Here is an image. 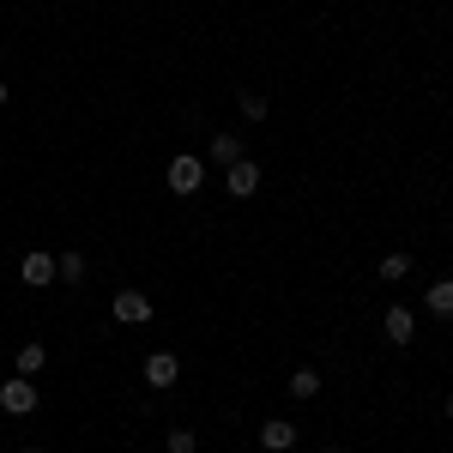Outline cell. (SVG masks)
<instances>
[{
	"mask_svg": "<svg viewBox=\"0 0 453 453\" xmlns=\"http://www.w3.org/2000/svg\"><path fill=\"white\" fill-rule=\"evenodd\" d=\"M0 411H6V418L36 411V381L31 375H6V381H0Z\"/></svg>",
	"mask_w": 453,
	"mask_h": 453,
	"instance_id": "6da1fadb",
	"label": "cell"
},
{
	"mask_svg": "<svg viewBox=\"0 0 453 453\" xmlns=\"http://www.w3.org/2000/svg\"><path fill=\"white\" fill-rule=\"evenodd\" d=\"M224 188H230V200H254V194H260V164L236 157V164L224 170Z\"/></svg>",
	"mask_w": 453,
	"mask_h": 453,
	"instance_id": "7a4b0ae2",
	"label": "cell"
},
{
	"mask_svg": "<svg viewBox=\"0 0 453 453\" xmlns=\"http://www.w3.org/2000/svg\"><path fill=\"white\" fill-rule=\"evenodd\" d=\"M200 181H206V164H200V157H175L170 164V194L188 200V194H200Z\"/></svg>",
	"mask_w": 453,
	"mask_h": 453,
	"instance_id": "3957f363",
	"label": "cell"
},
{
	"mask_svg": "<svg viewBox=\"0 0 453 453\" xmlns=\"http://www.w3.org/2000/svg\"><path fill=\"white\" fill-rule=\"evenodd\" d=\"M115 320H121V326H145V320H151V296H145V290H121V296H115Z\"/></svg>",
	"mask_w": 453,
	"mask_h": 453,
	"instance_id": "277c9868",
	"label": "cell"
},
{
	"mask_svg": "<svg viewBox=\"0 0 453 453\" xmlns=\"http://www.w3.org/2000/svg\"><path fill=\"white\" fill-rule=\"evenodd\" d=\"M260 448H266V453H290V448H296V423L266 418V423H260Z\"/></svg>",
	"mask_w": 453,
	"mask_h": 453,
	"instance_id": "5b68a950",
	"label": "cell"
},
{
	"mask_svg": "<svg viewBox=\"0 0 453 453\" xmlns=\"http://www.w3.org/2000/svg\"><path fill=\"white\" fill-rule=\"evenodd\" d=\"M175 375H181V363H175L170 350H157V357H145V387H175Z\"/></svg>",
	"mask_w": 453,
	"mask_h": 453,
	"instance_id": "8992f818",
	"label": "cell"
},
{
	"mask_svg": "<svg viewBox=\"0 0 453 453\" xmlns=\"http://www.w3.org/2000/svg\"><path fill=\"white\" fill-rule=\"evenodd\" d=\"M19 279L42 290V284H55L61 273H55V260H49V254H25V266H19Z\"/></svg>",
	"mask_w": 453,
	"mask_h": 453,
	"instance_id": "52a82bcc",
	"label": "cell"
},
{
	"mask_svg": "<svg viewBox=\"0 0 453 453\" xmlns=\"http://www.w3.org/2000/svg\"><path fill=\"white\" fill-rule=\"evenodd\" d=\"M411 333H418V314L411 309H387V345H411Z\"/></svg>",
	"mask_w": 453,
	"mask_h": 453,
	"instance_id": "ba28073f",
	"label": "cell"
},
{
	"mask_svg": "<svg viewBox=\"0 0 453 453\" xmlns=\"http://www.w3.org/2000/svg\"><path fill=\"white\" fill-rule=\"evenodd\" d=\"M423 303H429V314H448V320H453V279H435Z\"/></svg>",
	"mask_w": 453,
	"mask_h": 453,
	"instance_id": "9c48e42d",
	"label": "cell"
},
{
	"mask_svg": "<svg viewBox=\"0 0 453 453\" xmlns=\"http://www.w3.org/2000/svg\"><path fill=\"white\" fill-rule=\"evenodd\" d=\"M211 157H218V164L230 170V164L242 157V140H236V134H211Z\"/></svg>",
	"mask_w": 453,
	"mask_h": 453,
	"instance_id": "30bf717a",
	"label": "cell"
},
{
	"mask_svg": "<svg viewBox=\"0 0 453 453\" xmlns=\"http://www.w3.org/2000/svg\"><path fill=\"white\" fill-rule=\"evenodd\" d=\"M55 273H61V284H79V279H85V254H61Z\"/></svg>",
	"mask_w": 453,
	"mask_h": 453,
	"instance_id": "8fae6325",
	"label": "cell"
},
{
	"mask_svg": "<svg viewBox=\"0 0 453 453\" xmlns=\"http://www.w3.org/2000/svg\"><path fill=\"white\" fill-rule=\"evenodd\" d=\"M290 393H296V399H314V393H320V375H314V369H296V375H290Z\"/></svg>",
	"mask_w": 453,
	"mask_h": 453,
	"instance_id": "7c38bea8",
	"label": "cell"
},
{
	"mask_svg": "<svg viewBox=\"0 0 453 453\" xmlns=\"http://www.w3.org/2000/svg\"><path fill=\"white\" fill-rule=\"evenodd\" d=\"M405 273H411V254H387V260H381V279L387 284H399Z\"/></svg>",
	"mask_w": 453,
	"mask_h": 453,
	"instance_id": "4fadbf2b",
	"label": "cell"
},
{
	"mask_svg": "<svg viewBox=\"0 0 453 453\" xmlns=\"http://www.w3.org/2000/svg\"><path fill=\"white\" fill-rule=\"evenodd\" d=\"M42 363H49V350H42V345H25V350H19V375H36Z\"/></svg>",
	"mask_w": 453,
	"mask_h": 453,
	"instance_id": "5bb4252c",
	"label": "cell"
},
{
	"mask_svg": "<svg viewBox=\"0 0 453 453\" xmlns=\"http://www.w3.org/2000/svg\"><path fill=\"white\" fill-rule=\"evenodd\" d=\"M242 115H248V121H260V115H266V97H260V91H242Z\"/></svg>",
	"mask_w": 453,
	"mask_h": 453,
	"instance_id": "9a60e30c",
	"label": "cell"
},
{
	"mask_svg": "<svg viewBox=\"0 0 453 453\" xmlns=\"http://www.w3.org/2000/svg\"><path fill=\"white\" fill-rule=\"evenodd\" d=\"M170 453H194V429H170Z\"/></svg>",
	"mask_w": 453,
	"mask_h": 453,
	"instance_id": "2e32d148",
	"label": "cell"
},
{
	"mask_svg": "<svg viewBox=\"0 0 453 453\" xmlns=\"http://www.w3.org/2000/svg\"><path fill=\"white\" fill-rule=\"evenodd\" d=\"M0 104H6V85H0Z\"/></svg>",
	"mask_w": 453,
	"mask_h": 453,
	"instance_id": "e0dca14e",
	"label": "cell"
},
{
	"mask_svg": "<svg viewBox=\"0 0 453 453\" xmlns=\"http://www.w3.org/2000/svg\"><path fill=\"white\" fill-rule=\"evenodd\" d=\"M25 453H42V448H25Z\"/></svg>",
	"mask_w": 453,
	"mask_h": 453,
	"instance_id": "ac0fdd59",
	"label": "cell"
},
{
	"mask_svg": "<svg viewBox=\"0 0 453 453\" xmlns=\"http://www.w3.org/2000/svg\"><path fill=\"white\" fill-rule=\"evenodd\" d=\"M326 453H339V448H326Z\"/></svg>",
	"mask_w": 453,
	"mask_h": 453,
	"instance_id": "d6986e66",
	"label": "cell"
}]
</instances>
